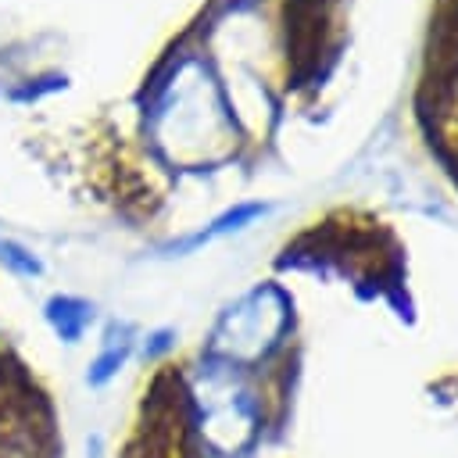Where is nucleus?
<instances>
[{
  "instance_id": "1",
  "label": "nucleus",
  "mask_w": 458,
  "mask_h": 458,
  "mask_svg": "<svg viewBox=\"0 0 458 458\" xmlns=\"http://www.w3.org/2000/svg\"><path fill=\"white\" fill-rule=\"evenodd\" d=\"M50 318L57 322V329H61V336H79V326L86 322V308L82 304H75V301H54L50 304Z\"/></svg>"
},
{
  "instance_id": "2",
  "label": "nucleus",
  "mask_w": 458,
  "mask_h": 458,
  "mask_svg": "<svg viewBox=\"0 0 458 458\" xmlns=\"http://www.w3.org/2000/svg\"><path fill=\"white\" fill-rule=\"evenodd\" d=\"M4 258H7L14 268H21V272H36V261L25 258V250H18L14 243H4Z\"/></svg>"
}]
</instances>
